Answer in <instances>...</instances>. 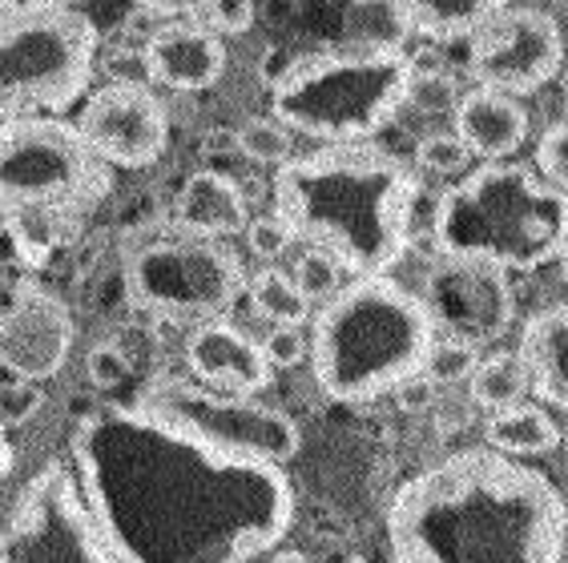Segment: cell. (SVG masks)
Returning <instances> with one entry per match:
<instances>
[{
	"mask_svg": "<svg viewBox=\"0 0 568 563\" xmlns=\"http://www.w3.org/2000/svg\"><path fill=\"white\" fill-rule=\"evenodd\" d=\"M69 459L118 563H258L295 528L286 467L222 455L138 402L85 414Z\"/></svg>",
	"mask_w": 568,
	"mask_h": 563,
	"instance_id": "obj_1",
	"label": "cell"
},
{
	"mask_svg": "<svg viewBox=\"0 0 568 563\" xmlns=\"http://www.w3.org/2000/svg\"><path fill=\"white\" fill-rule=\"evenodd\" d=\"M392 563H565L568 503L545 471L464 447L387 503Z\"/></svg>",
	"mask_w": 568,
	"mask_h": 563,
	"instance_id": "obj_2",
	"label": "cell"
},
{
	"mask_svg": "<svg viewBox=\"0 0 568 563\" xmlns=\"http://www.w3.org/2000/svg\"><path fill=\"white\" fill-rule=\"evenodd\" d=\"M419 177L375 145H327L274 170V214L355 278H387L412 246Z\"/></svg>",
	"mask_w": 568,
	"mask_h": 563,
	"instance_id": "obj_3",
	"label": "cell"
},
{
	"mask_svg": "<svg viewBox=\"0 0 568 563\" xmlns=\"http://www.w3.org/2000/svg\"><path fill=\"white\" fill-rule=\"evenodd\" d=\"M110 194L113 170L81 141L73 121L0 125V238L21 266H44Z\"/></svg>",
	"mask_w": 568,
	"mask_h": 563,
	"instance_id": "obj_4",
	"label": "cell"
},
{
	"mask_svg": "<svg viewBox=\"0 0 568 563\" xmlns=\"http://www.w3.org/2000/svg\"><path fill=\"white\" fill-rule=\"evenodd\" d=\"M432 342L419 294L395 278H355L318 310L311 370L335 402H372L419 375Z\"/></svg>",
	"mask_w": 568,
	"mask_h": 563,
	"instance_id": "obj_5",
	"label": "cell"
},
{
	"mask_svg": "<svg viewBox=\"0 0 568 563\" xmlns=\"http://www.w3.org/2000/svg\"><path fill=\"white\" fill-rule=\"evenodd\" d=\"M432 238L439 258L532 274L560 258L568 238V202L525 165L488 162L439 194Z\"/></svg>",
	"mask_w": 568,
	"mask_h": 563,
	"instance_id": "obj_6",
	"label": "cell"
},
{
	"mask_svg": "<svg viewBox=\"0 0 568 563\" xmlns=\"http://www.w3.org/2000/svg\"><path fill=\"white\" fill-rule=\"evenodd\" d=\"M407 81L412 69L399 49L306 57L274 81V121L327 145H367L404 105Z\"/></svg>",
	"mask_w": 568,
	"mask_h": 563,
	"instance_id": "obj_7",
	"label": "cell"
},
{
	"mask_svg": "<svg viewBox=\"0 0 568 563\" xmlns=\"http://www.w3.org/2000/svg\"><path fill=\"white\" fill-rule=\"evenodd\" d=\"M98 24L73 4H0V125L61 117L98 73Z\"/></svg>",
	"mask_w": 568,
	"mask_h": 563,
	"instance_id": "obj_8",
	"label": "cell"
},
{
	"mask_svg": "<svg viewBox=\"0 0 568 563\" xmlns=\"http://www.w3.org/2000/svg\"><path fill=\"white\" fill-rule=\"evenodd\" d=\"M125 290L138 310L170 323H214L246 290L234 249L197 238H162L125 266Z\"/></svg>",
	"mask_w": 568,
	"mask_h": 563,
	"instance_id": "obj_9",
	"label": "cell"
},
{
	"mask_svg": "<svg viewBox=\"0 0 568 563\" xmlns=\"http://www.w3.org/2000/svg\"><path fill=\"white\" fill-rule=\"evenodd\" d=\"M133 402L178 431H186L197 443L222 451V455L286 467L303 443L295 419L286 411L266 407L258 399L222 395V390H210L194 379H158Z\"/></svg>",
	"mask_w": 568,
	"mask_h": 563,
	"instance_id": "obj_10",
	"label": "cell"
},
{
	"mask_svg": "<svg viewBox=\"0 0 568 563\" xmlns=\"http://www.w3.org/2000/svg\"><path fill=\"white\" fill-rule=\"evenodd\" d=\"M0 563H118L61 459L44 463L12 503L0 528Z\"/></svg>",
	"mask_w": 568,
	"mask_h": 563,
	"instance_id": "obj_11",
	"label": "cell"
},
{
	"mask_svg": "<svg viewBox=\"0 0 568 563\" xmlns=\"http://www.w3.org/2000/svg\"><path fill=\"white\" fill-rule=\"evenodd\" d=\"M565 65V37L552 12L500 4L496 17L471 37L468 69L480 89L520 98L545 89Z\"/></svg>",
	"mask_w": 568,
	"mask_h": 563,
	"instance_id": "obj_12",
	"label": "cell"
},
{
	"mask_svg": "<svg viewBox=\"0 0 568 563\" xmlns=\"http://www.w3.org/2000/svg\"><path fill=\"white\" fill-rule=\"evenodd\" d=\"M419 303L444 338L468 347L500 342L516 323L513 278L488 262L436 258L424 274Z\"/></svg>",
	"mask_w": 568,
	"mask_h": 563,
	"instance_id": "obj_13",
	"label": "cell"
},
{
	"mask_svg": "<svg viewBox=\"0 0 568 563\" xmlns=\"http://www.w3.org/2000/svg\"><path fill=\"white\" fill-rule=\"evenodd\" d=\"M77 133L110 170H145L170 150V109L145 81H110L85 98Z\"/></svg>",
	"mask_w": 568,
	"mask_h": 563,
	"instance_id": "obj_14",
	"label": "cell"
},
{
	"mask_svg": "<svg viewBox=\"0 0 568 563\" xmlns=\"http://www.w3.org/2000/svg\"><path fill=\"white\" fill-rule=\"evenodd\" d=\"M73 350V310L41 286H24L0 310V367L24 382L57 379Z\"/></svg>",
	"mask_w": 568,
	"mask_h": 563,
	"instance_id": "obj_15",
	"label": "cell"
},
{
	"mask_svg": "<svg viewBox=\"0 0 568 563\" xmlns=\"http://www.w3.org/2000/svg\"><path fill=\"white\" fill-rule=\"evenodd\" d=\"M186 367L194 370V382L239 399H258V390L271 387L263 347L226 318L194 326V335L186 338Z\"/></svg>",
	"mask_w": 568,
	"mask_h": 563,
	"instance_id": "obj_16",
	"label": "cell"
},
{
	"mask_svg": "<svg viewBox=\"0 0 568 563\" xmlns=\"http://www.w3.org/2000/svg\"><path fill=\"white\" fill-rule=\"evenodd\" d=\"M142 57L145 73L178 93H202V89L219 85L226 73V44L186 21L165 29L150 49H142Z\"/></svg>",
	"mask_w": 568,
	"mask_h": 563,
	"instance_id": "obj_17",
	"label": "cell"
},
{
	"mask_svg": "<svg viewBox=\"0 0 568 563\" xmlns=\"http://www.w3.org/2000/svg\"><path fill=\"white\" fill-rule=\"evenodd\" d=\"M456 137L484 162H508L528 137V113L496 89H471L456 105Z\"/></svg>",
	"mask_w": 568,
	"mask_h": 563,
	"instance_id": "obj_18",
	"label": "cell"
},
{
	"mask_svg": "<svg viewBox=\"0 0 568 563\" xmlns=\"http://www.w3.org/2000/svg\"><path fill=\"white\" fill-rule=\"evenodd\" d=\"M174 222L182 229V238L197 242H219L246 229V197L234 177L219 174V170H197L182 182L174 202Z\"/></svg>",
	"mask_w": 568,
	"mask_h": 563,
	"instance_id": "obj_19",
	"label": "cell"
},
{
	"mask_svg": "<svg viewBox=\"0 0 568 563\" xmlns=\"http://www.w3.org/2000/svg\"><path fill=\"white\" fill-rule=\"evenodd\" d=\"M516 355L528 370V387L552 407L568 411V303L536 310L520 330Z\"/></svg>",
	"mask_w": 568,
	"mask_h": 563,
	"instance_id": "obj_20",
	"label": "cell"
},
{
	"mask_svg": "<svg viewBox=\"0 0 568 563\" xmlns=\"http://www.w3.org/2000/svg\"><path fill=\"white\" fill-rule=\"evenodd\" d=\"M493 0H427V4H395V24L407 33L432 37V41H448V37H476L484 24L493 21Z\"/></svg>",
	"mask_w": 568,
	"mask_h": 563,
	"instance_id": "obj_21",
	"label": "cell"
},
{
	"mask_svg": "<svg viewBox=\"0 0 568 563\" xmlns=\"http://www.w3.org/2000/svg\"><path fill=\"white\" fill-rule=\"evenodd\" d=\"M484 447H493V451L513 459L548 455L552 447H560V431L548 411L528 407V402H516L508 411L488 414V422H484Z\"/></svg>",
	"mask_w": 568,
	"mask_h": 563,
	"instance_id": "obj_22",
	"label": "cell"
},
{
	"mask_svg": "<svg viewBox=\"0 0 568 563\" xmlns=\"http://www.w3.org/2000/svg\"><path fill=\"white\" fill-rule=\"evenodd\" d=\"M468 387H471V399L480 402V407H488L493 414L516 407V402L532 390L528 387L525 362H520V355H513V350H496V355L480 358L476 370H471Z\"/></svg>",
	"mask_w": 568,
	"mask_h": 563,
	"instance_id": "obj_23",
	"label": "cell"
},
{
	"mask_svg": "<svg viewBox=\"0 0 568 563\" xmlns=\"http://www.w3.org/2000/svg\"><path fill=\"white\" fill-rule=\"evenodd\" d=\"M251 306L254 315L266 318L271 326H295L298 330L311 318V303L298 294L291 274L274 270V266H266V270H258L251 278Z\"/></svg>",
	"mask_w": 568,
	"mask_h": 563,
	"instance_id": "obj_24",
	"label": "cell"
},
{
	"mask_svg": "<svg viewBox=\"0 0 568 563\" xmlns=\"http://www.w3.org/2000/svg\"><path fill=\"white\" fill-rule=\"evenodd\" d=\"M234 141H239V150L258 165H286L291 157H295L291 130H286V125H278L274 117L242 121L239 133H234Z\"/></svg>",
	"mask_w": 568,
	"mask_h": 563,
	"instance_id": "obj_25",
	"label": "cell"
},
{
	"mask_svg": "<svg viewBox=\"0 0 568 563\" xmlns=\"http://www.w3.org/2000/svg\"><path fill=\"white\" fill-rule=\"evenodd\" d=\"M258 12L246 0H206V4H186V24L202 29L210 37H242L251 33Z\"/></svg>",
	"mask_w": 568,
	"mask_h": 563,
	"instance_id": "obj_26",
	"label": "cell"
},
{
	"mask_svg": "<svg viewBox=\"0 0 568 563\" xmlns=\"http://www.w3.org/2000/svg\"><path fill=\"white\" fill-rule=\"evenodd\" d=\"M476 362H480L476 347H468V342H456V338H439V342H432V350H427L419 375H424V379L432 382L436 390L439 387H459V382L471 379Z\"/></svg>",
	"mask_w": 568,
	"mask_h": 563,
	"instance_id": "obj_27",
	"label": "cell"
},
{
	"mask_svg": "<svg viewBox=\"0 0 568 563\" xmlns=\"http://www.w3.org/2000/svg\"><path fill=\"white\" fill-rule=\"evenodd\" d=\"M291 282L298 286L306 303H327V298H335L343 290V266L331 258L327 249H306L303 258L295 262V278Z\"/></svg>",
	"mask_w": 568,
	"mask_h": 563,
	"instance_id": "obj_28",
	"label": "cell"
},
{
	"mask_svg": "<svg viewBox=\"0 0 568 563\" xmlns=\"http://www.w3.org/2000/svg\"><path fill=\"white\" fill-rule=\"evenodd\" d=\"M404 101H412V105H416L419 113H427V117H436V113H456L459 85H456V76H448V73H424V76L412 73Z\"/></svg>",
	"mask_w": 568,
	"mask_h": 563,
	"instance_id": "obj_29",
	"label": "cell"
},
{
	"mask_svg": "<svg viewBox=\"0 0 568 563\" xmlns=\"http://www.w3.org/2000/svg\"><path fill=\"white\" fill-rule=\"evenodd\" d=\"M536 165H540L545 182L568 202V121H557V125H548V130L540 133Z\"/></svg>",
	"mask_w": 568,
	"mask_h": 563,
	"instance_id": "obj_30",
	"label": "cell"
},
{
	"mask_svg": "<svg viewBox=\"0 0 568 563\" xmlns=\"http://www.w3.org/2000/svg\"><path fill=\"white\" fill-rule=\"evenodd\" d=\"M471 162V153L459 145L456 133H427L416 145V165L427 174H459Z\"/></svg>",
	"mask_w": 568,
	"mask_h": 563,
	"instance_id": "obj_31",
	"label": "cell"
},
{
	"mask_svg": "<svg viewBox=\"0 0 568 563\" xmlns=\"http://www.w3.org/2000/svg\"><path fill=\"white\" fill-rule=\"evenodd\" d=\"M178 21H186V4H138V9L125 17V37L142 41L150 49L165 29H174Z\"/></svg>",
	"mask_w": 568,
	"mask_h": 563,
	"instance_id": "obj_32",
	"label": "cell"
},
{
	"mask_svg": "<svg viewBox=\"0 0 568 563\" xmlns=\"http://www.w3.org/2000/svg\"><path fill=\"white\" fill-rule=\"evenodd\" d=\"M291 242H295V234H291V226H286L278 214L251 217V222H246V246H251V254H258L263 262L283 258L286 249H291Z\"/></svg>",
	"mask_w": 568,
	"mask_h": 563,
	"instance_id": "obj_33",
	"label": "cell"
},
{
	"mask_svg": "<svg viewBox=\"0 0 568 563\" xmlns=\"http://www.w3.org/2000/svg\"><path fill=\"white\" fill-rule=\"evenodd\" d=\"M41 407H44V390L37 387V382H12V387H0V431L24 427Z\"/></svg>",
	"mask_w": 568,
	"mask_h": 563,
	"instance_id": "obj_34",
	"label": "cell"
},
{
	"mask_svg": "<svg viewBox=\"0 0 568 563\" xmlns=\"http://www.w3.org/2000/svg\"><path fill=\"white\" fill-rule=\"evenodd\" d=\"M85 375L98 390H118L121 382L130 379V358L113 342H98L85 358Z\"/></svg>",
	"mask_w": 568,
	"mask_h": 563,
	"instance_id": "obj_35",
	"label": "cell"
},
{
	"mask_svg": "<svg viewBox=\"0 0 568 563\" xmlns=\"http://www.w3.org/2000/svg\"><path fill=\"white\" fill-rule=\"evenodd\" d=\"M263 355L271 367H298L303 358H311V342L295 326H274L271 335L263 338Z\"/></svg>",
	"mask_w": 568,
	"mask_h": 563,
	"instance_id": "obj_36",
	"label": "cell"
},
{
	"mask_svg": "<svg viewBox=\"0 0 568 563\" xmlns=\"http://www.w3.org/2000/svg\"><path fill=\"white\" fill-rule=\"evenodd\" d=\"M392 395H395V402H399L407 414L432 411V407H436V399H439V390L432 387L424 375H412V379H404L399 387L392 390Z\"/></svg>",
	"mask_w": 568,
	"mask_h": 563,
	"instance_id": "obj_37",
	"label": "cell"
},
{
	"mask_svg": "<svg viewBox=\"0 0 568 563\" xmlns=\"http://www.w3.org/2000/svg\"><path fill=\"white\" fill-rule=\"evenodd\" d=\"M9 471H12V443H9V434L0 431V483L9 479Z\"/></svg>",
	"mask_w": 568,
	"mask_h": 563,
	"instance_id": "obj_38",
	"label": "cell"
},
{
	"mask_svg": "<svg viewBox=\"0 0 568 563\" xmlns=\"http://www.w3.org/2000/svg\"><path fill=\"white\" fill-rule=\"evenodd\" d=\"M266 563H306V555L295 552V547H278V552H274Z\"/></svg>",
	"mask_w": 568,
	"mask_h": 563,
	"instance_id": "obj_39",
	"label": "cell"
},
{
	"mask_svg": "<svg viewBox=\"0 0 568 563\" xmlns=\"http://www.w3.org/2000/svg\"><path fill=\"white\" fill-rule=\"evenodd\" d=\"M560 266H565V278H568V238H565V246H560Z\"/></svg>",
	"mask_w": 568,
	"mask_h": 563,
	"instance_id": "obj_40",
	"label": "cell"
},
{
	"mask_svg": "<svg viewBox=\"0 0 568 563\" xmlns=\"http://www.w3.org/2000/svg\"><path fill=\"white\" fill-rule=\"evenodd\" d=\"M560 443H565V455H568V427H565V434H560Z\"/></svg>",
	"mask_w": 568,
	"mask_h": 563,
	"instance_id": "obj_41",
	"label": "cell"
},
{
	"mask_svg": "<svg viewBox=\"0 0 568 563\" xmlns=\"http://www.w3.org/2000/svg\"><path fill=\"white\" fill-rule=\"evenodd\" d=\"M347 563H367V560H359V555H355V560H347Z\"/></svg>",
	"mask_w": 568,
	"mask_h": 563,
	"instance_id": "obj_42",
	"label": "cell"
},
{
	"mask_svg": "<svg viewBox=\"0 0 568 563\" xmlns=\"http://www.w3.org/2000/svg\"><path fill=\"white\" fill-rule=\"evenodd\" d=\"M565 101H568V89H565Z\"/></svg>",
	"mask_w": 568,
	"mask_h": 563,
	"instance_id": "obj_43",
	"label": "cell"
}]
</instances>
